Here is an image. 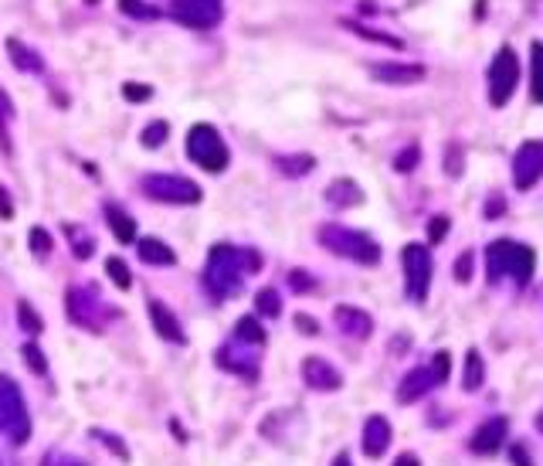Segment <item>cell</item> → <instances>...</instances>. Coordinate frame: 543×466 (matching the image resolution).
I'll use <instances>...</instances> for the list:
<instances>
[{
  "mask_svg": "<svg viewBox=\"0 0 543 466\" xmlns=\"http://www.w3.org/2000/svg\"><path fill=\"white\" fill-rule=\"evenodd\" d=\"M262 269V255L255 249H235V245H214L204 262V290L218 300H231L245 290V280Z\"/></svg>",
  "mask_w": 543,
  "mask_h": 466,
  "instance_id": "6da1fadb",
  "label": "cell"
},
{
  "mask_svg": "<svg viewBox=\"0 0 543 466\" xmlns=\"http://www.w3.org/2000/svg\"><path fill=\"white\" fill-rule=\"evenodd\" d=\"M537 269V255L529 245L513 239H496L486 249V280L489 283H502L510 280L516 286H527Z\"/></svg>",
  "mask_w": 543,
  "mask_h": 466,
  "instance_id": "7a4b0ae2",
  "label": "cell"
},
{
  "mask_svg": "<svg viewBox=\"0 0 543 466\" xmlns=\"http://www.w3.org/2000/svg\"><path fill=\"white\" fill-rule=\"evenodd\" d=\"M65 313H69L71 324L89 330V334H102L109 327V320L119 317V310L102 300L96 286H71L65 293Z\"/></svg>",
  "mask_w": 543,
  "mask_h": 466,
  "instance_id": "3957f363",
  "label": "cell"
},
{
  "mask_svg": "<svg viewBox=\"0 0 543 466\" xmlns=\"http://www.w3.org/2000/svg\"><path fill=\"white\" fill-rule=\"evenodd\" d=\"M316 239L323 242V249H330L333 255H343L350 262H360V266H377L380 262V245H377L367 232L347 225H323L316 232Z\"/></svg>",
  "mask_w": 543,
  "mask_h": 466,
  "instance_id": "277c9868",
  "label": "cell"
},
{
  "mask_svg": "<svg viewBox=\"0 0 543 466\" xmlns=\"http://www.w3.org/2000/svg\"><path fill=\"white\" fill-rule=\"evenodd\" d=\"M0 433L11 439L14 446L31 439L28 402H24L21 388L14 385V378H7V375H0Z\"/></svg>",
  "mask_w": 543,
  "mask_h": 466,
  "instance_id": "5b68a950",
  "label": "cell"
},
{
  "mask_svg": "<svg viewBox=\"0 0 543 466\" xmlns=\"http://www.w3.org/2000/svg\"><path fill=\"white\" fill-rule=\"evenodd\" d=\"M187 157L194 160L197 167L211 170V174H221L228 167V160H231L228 143L221 140L218 127H211V123L191 127V133H187Z\"/></svg>",
  "mask_w": 543,
  "mask_h": 466,
  "instance_id": "8992f818",
  "label": "cell"
},
{
  "mask_svg": "<svg viewBox=\"0 0 543 466\" xmlns=\"http://www.w3.org/2000/svg\"><path fill=\"white\" fill-rule=\"evenodd\" d=\"M140 191L146 198L164 201V204H197L204 198L201 184L191 181V177H181V174H143Z\"/></svg>",
  "mask_w": 543,
  "mask_h": 466,
  "instance_id": "52a82bcc",
  "label": "cell"
},
{
  "mask_svg": "<svg viewBox=\"0 0 543 466\" xmlns=\"http://www.w3.org/2000/svg\"><path fill=\"white\" fill-rule=\"evenodd\" d=\"M401 266H404V290L415 303H425L428 300V290H432V252L428 245L421 242H407L401 252Z\"/></svg>",
  "mask_w": 543,
  "mask_h": 466,
  "instance_id": "ba28073f",
  "label": "cell"
},
{
  "mask_svg": "<svg viewBox=\"0 0 543 466\" xmlns=\"http://www.w3.org/2000/svg\"><path fill=\"white\" fill-rule=\"evenodd\" d=\"M516 82H520V58L510 44H502L496 58L489 62V102L502 109L506 102L513 100L516 92Z\"/></svg>",
  "mask_w": 543,
  "mask_h": 466,
  "instance_id": "9c48e42d",
  "label": "cell"
},
{
  "mask_svg": "<svg viewBox=\"0 0 543 466\" xmlns=\"http://www.w3.org/2000/svg\"><path fill=\"white\" fill-rule=\"evenodd\" d=\"M170 14L177 17L181 24H187V28L208 31L214 28V24H221L224 7H221V0H173Z\"/></svg>",
  "mask_w": 543,
  "mask_h": 466,
  "instance_id": "30bf717a",
  "label": "cell"
},
{
  "mask_svg": "<svg viewBox=\"0 0 543 466\" xmlns=\"http://www.w3.org/2000/svg\"><path fill=\"white\" fill-rule=\"evenodd\" d=\"M543 177V143L527 140L513 157V184L516 191H529Z\"/></svg>",
  "mask_w": 543,
  "mask_h": 466,
  "instance_id": "8fae6325",
  "label": "cell"
},
{
  "mask_svg": "<svg viewBox=\"0 0 543 466\" xmlns=\"http://www.w3.org/2000/svg\"><path fill=\"white\" fill-rule=\"evenodd\" d=\"M370 75L384 85H415L425 79V65H415V62H380V65H370Z\"/></svg>",
  "mask_w": 543,
  "mask_h": 466,
  "instance_id": "7c38bea8",
  "label": "cell"
},
{
  "mask_svg": "<svg viewBox=\"0 0 543 466\" xmlns=\"http://www.w3.org/2000/svg\"><path fill=\"white\" fill-rule=\"evenodd\" d=\"M303 378H306V385L316 388V392H336V388L343 385V375H340L330 361H323V357H306V361H303Z\"/></svg>",
  "mask_w": 543,
  "mask_h": 466,
  "instance_id": "4fadbf2b",
  "label": "cell"
},
{
  "mask_svg": "<svg viewBox=\"0 0 543 466\" xmlns=\"http://www.w3.org/2000/svg\"><path fill=\"white\" fill-rule=\"evenodd\" d=\"M506 433H510V423L502 419V415H496V419H486V423L479 425L473 433V452H479V456H489V452H496L506 442Z\"/></svg>",
  "mask_w": 543,
  "mask_h": 466,
  "instance_id": "5bb4252c",
  "label": "cell"
},
{
  "mask_svg": "<svg viewBox=\"0 0 543 466\" xmlns=\"http://www.w3.org/2000/svg\"><path fill=\"white\" fill-rule=\"evenodd\" d=\"M333 320H336V327L353 340H367L370 338V330H374V317L367 310H360V307H336Z\"/></svg>",
  "mask_w": 543,
  "mask_h": 466,
  "instance_id": "9a60e30c",
  "label": "cell"
},
{
  "mask_svg": "<svg viewBox=\"0 0 543 466\" xmlns=\"http://www.w3.org/2000/svg\"><path fill=\"white\" fill-rule=\"evenodd\" d=\"M435 385L438 382H435L432 367H415V371H407L401 378V385H398V402H401V405H411V402L428 395Z\"/></svg>",
  "mask_w": 543,
  "mask_h": 466,
  "instance_id": "2e32d148",
  "label": "cell"
},
{
  "mask_svg": "<svg viewBox=\"0 0 543 466\" xmlns=\"http://www.w3.org/2000/svg\"><path fill=\"white\" fill-rule=\"evenodd\" d=\"M150 320H154V330L160 334L164 340H173V344H183L187 340V334H183L181 320L173 317V310H170L164 300H150Z\"/></svg>",
  "mask_w": 543,
  "mask_h": 466,
  "instance_id": "e0dca14e",
  "label": "cell"
},
{
  "mask_svg": "<svg viewBox=\"0 0 543 466\" xmlns=\"http://www.w3.org/2000/svg\"><path fill=\"white\" fill-rule=\"evenodd\" d=\"M390 446V423L384 415H370L367 423H363V452L367 456H384Z\"/></svg>",
  "mask_w": 543,
  "mask_h": 466,
  "instance_id": "ac0fdd59",
  "label": "cell"
},
{
  "mask_svg": "<svg viewBox=\"0 0 543 466\" xmlns=\"http://www.w3.org/2000/svg\"><path fill=\"white\" fill-rule=\"evenodd\" d=\"M326 201L333 204V208H353V204H360L363 201V191L357 181H350V177H340L326 187Z\"/></svg>",
  "mask_w": 543,
  "mask_h": 466,
  "instance_id": "d6986e66",
  "label": "cell"
},
{
  "mask_svg": "<svg viewBox=\"0 0 543 466\" xmlns=\"http://www.w3.org/2000/svg\"><path fill=\"white\" fill-rule=\"evenodd\" d=\"M106 222H109L112 235L123 242V245H129V242H136V222H133V214L126 212V208H119V204H106Z\"/></svg>",
  "mask_w": 543,
  "mask_h": 466,
  "instance_id": "ffe728a7",
  "label": "cell"
},
{
  "mask_svg": "<svg viewBox=\"0 0 543 466\" xmlns=\"http://www.w3.org/2000/svg\"><path fill=\"white\" fill-rule=\"evenodd\" d=\"M7 55H11V62H14V69L21 71H44V58L34 52V48H28V44L21 42V38H7Z\"/></svg>",
  "mask_w": 543,
  "mask_h": 466,
  "instance_id": "44dd1931",
  "label": "cell"
},
{
  "mask_svg": "<svg viewBox=\"0 0 543 466\" xmlns=\"http://www.w3.org/2000/svg\"><path fill=\"white\" fill-rule=\"evenodd\" d=\"M140 259L146 266H173V262H177V252L160 239H140Z\"/></svg>",
  "mask_w": 543,
  "mask_h": 466,
  "instance_id": "7402d4cb",
  "label": "cell"
},
{
  "mask_svg": "<svg viewBox=\"0 0 543 466\" xmlns=\"http://www.w3.org/2000/svg\"><path fill=\"white\" fill-rule=\"evenodd\" d=\"M272 164H276V167H279V174H286V177H306L309 170L316 167V157L289 154V157H276Z\"/></svg>",
  "mask_w": 543,
  "mask_h": 466,
  "instance_id": "603a6c76",
  "label": "cell"
},
{
  "mask_svg": "<svg viewBox=\"0 0 543 466\" xmlns=\"http://www.w3.org/2000/svg\"><path fill=\"white\" fill-rule=\"evenodd\" d=\"M529 92L537 102H543V42L529 44Z\"/></svg>",
  "mask_w": 543,
  "mask_h": 466,
  "instance_id": "cb8c5ba5",
  "label": "cell"
},
{
  "mask_svg": "<svg viewBox=\"0 0 543 466\" xmlns=\"http://www.w3.org/2000/svg\"><path fill=\"white\" fill-rule=\"evenodd\" d=\"M482 375H486V367H482V354L475 351H469L465 354V371H462V388L465 392H479L482 388Z\"/></svg>",
  "mask_w": 543,
  "mask_h": 466,
  "instance_id": "d4e9b609",
  "label": "cell"
},
{
  "mask_svg": "<svg viewBox=\"0 0 543 466\" xmlns=\"http://www.w3.org/2000/svg\"><path fill=\"white\" fill-rule=\"evenodd\" d=\"M235 344H248V347H262L265 344V330L255 317H241L235 324Z\"/></svg>",
  "mask_w": 543,
  "mask_h": 466,
  "instance_id": "484cf974",
  "label": "cell"
},
{
  "mask_svg": "<svg viewBox=\"0 0 543 466\" xmlns=\"http://www.w3.org/2000/svg\"><path fill=\"white\" fill-rule=\"evenodd\" d=\"M14 102L0 89V150L11 154V123H14Z\"/></svg>",
  "mask_w": 543,
  "mask_h": 466,
  "instance_id": "4316f807",
  "label": "cell"
},
{
  "mask_svg": "<svg viewBox=\"0 0 543 466\" xmlns=\"http://www.w3.org/2000/svg\"><path fill=\"white\" fill-rule=\"evenodd\" d=\"M65 235H69L71 249H75V255H79V259H92V252H96V242H92V235H89L85 228L65 222Z\"/></svg>",
  "mask_w": 543,
  "mask_h": 466,
  "instance_id": "83f0119b",
  "label": "cell"
},
{
  "mask_svg": "<svg viewBox=\"0 0 543 466\" xmlns=\"http://www.w3.org/2000/svg\"><path fill=\"white\" fill-rule=\"evenodd\" d=\"M343 28H350L353 34H360V38H367V42L388 44V48H394V52H401V48H404L401 38H390V34H380V31L367 28V24H360V21H343Z\"/></svg>",
  "mask_w": 543,
  "mask_h": 466,
  "instance_id": "f1b7e54d",
  "label": "cell"
},
{
  "mask_svg": "<svg viewBox=\"0 0 543 466\" xmlns=\"http://www.w3.org/2000/svg\"><path fill=\"white\" fill-rule=\"evenodd\" d=\"M17 324H21V330H28L31 338H38V334L44 330V320L31 310L28 300H17Z\"/></svg>",
  "mask_w": 543,
  "mask_h": 466,
  "instance_id": "f546056e",
  "label": "cell"
},
{
  "mask_svg": "<svg viewBox=\"0 0 543 466\" xmlns=\"http://www.w3.org/2000/svg\"><path fill=\"white\" fill-rule=\"evenodd\" d=\"M119 11L136 17V21H156V17H160V7L146 4V0H119Z\"/></svg>",
  "mask_w": 543,
  "mask_h": 466,
  "instance_id": "4dcf8cb0",
  "label": "cell"
},
{
  "mask_svg": "<svg viewBox=\"0 0 543 466\" xmlns=\"http://www.w3.org/2000/svg\"><path fill=\"white\" fill-rule=\"evenodd\" d=\"M255 307H258V313H262V317H279V313H282L279 290H272V286L258 290V297H255Z\"/></svg>",
  "mask_w": 543,
  "mask_h": 466,
  "instance_id": "1f68e13d",
  "label": "cell"
},
{
  "mask_svg": "<svg viewBox=\"0 0 543 466\" xmlns=\"http://www.w3.org/2000/svg\"><path fill=\"white\" fill-rule=\"evenodd\" d=\"M106 272H109V280L119 286V290H129V286H133V272H129V266H126L119 255H109V259H106Z\"/></svg>",
  "mask_w": 543,
  "mask_h": 466,
  "instance_id": "d6a6232c",
  "label": "cell"
},
{
  "mask_svg": "<svg viewBox=\"0 0 543 466\" xmlns=\"http://www.w3.org/2000/svg\"><path fill=\"white\" fill-rule=\"evenodd\" d=\"M170 137V127L167 123H164V119H154V123H150V127L143 129V147H146V150H156V147H164V140H167Z\"/></svg>",
  "mask_w": 543,
  "mask_h": 466,
  "instance_id": "836d02e7",
  "label": "cell"
},
{
  "mask_svg": "<svg viewBox=\"0 0 543 466\" xmlns=\"http://www.w3.org/2000/svg\"><path fill=\"white\" fill-rule=\"evenodd\" d=\"M418 160H421V147L411 143V147H404L401 154L394 157V170H398V174H411V170L418 167Z\"/></svg>",
  "mask_w": 543,
  "mask_h": 466,
  "instance_id": "e575fe53",
  "label": "cell"
},
{
  "mask_svg": "<svg viewBox=\"0 0 543 466\" xmlns=\"http://www.w3.org/2000/svg\"><path fill=\"white\" fill-rule=\"evenodd\" d=\"M462 170H465V150H462L459 143H448V150H445V174H448V177H459Z\"/></svg>",
  "mask_w": 543,
  "mask_h": 466,
  "instance_id": "d590c367",
  "label": "cell"
},
{
  "mask_svg": "<svg viewBox=\"0 0 543 466\" xmlns=\"http://www.w3.org/2000/svg\"><path fill=\"white\" fill-rule=\"evenodd\" d=\"M28 242H31V252L38 255V259H48L51 255V235L44 232V228H31V235H28Z\"/></svg>",
  "mask_w": 543,
  "mask_h": 466,
  "instance_id": "8d00e7d4",
  "label": "cell"
},
{
  "mask_svg": "<svg viewBox=\"0 0 543 466\" xmlns=\"http://www.w3.org/2000/svg\"><path fill=\"white\" fill-rule=\"evenodd\" d=\"M21 354H24V365H28L34 375H44V371H48V361H44L42 347H38L34 340H31V344H24V347H21Z\"/></svg>",
  "mask_w": 543,
  "mask_h": 466,
  "instance_id": "74e56055",
  "label": "cell"
},
{
  "mask_svg": "<svg viewBox=\"0 0 543 466\" xmlns=\"http://www.w3.org/2000/svg\"><path fill=\"white\" fill-rule=\"evenodd\" d=\"M92 436H96L102 446H109V450L116 452L119 460H129V446H126V442H119V436H112V433H106V429H92Z\"/></svg>",
  "mask_w": 543,
  "mask_h": 466,
  "instance_id": "f35d334b",
  "label": "cell"
},
{
  "mask_svg": "<svg viewBox=\"0 0 543 466\" xmlns=\"http://www.w3.org/2000/svg\"><path fill=\"white\" fill-rule=\"evenodd\" d=\"M123 96H126V102H146L150 96H154V85L126 82V85H123Z\"/></svg>",
  "mask_w": 543,
  "mask_h": 466,
  "instance_id": "ab89813d",
  "label": "cell"
},
{
  "mask_svg": "<svg viewBox=\"0 0 543 466\" xmlns=\"http://www.w3.org/2000/svg\"><path fill=\"white\" fill-rule=\"evenodd\" d=\"M289 286H293L295 293H309V290H316V280L309 276L306 269H293L289 272Z\"/></svg>",
  "mask_w": 543,
  "mask_h": 466,
  "instance_id": "60d3db41",
  "label": "cell"
},
{
  "mask_svg": "<svg viewBox=\"0 0 543 466\" xmlns=\"http://www.w3.org/2000/svg\"><path fill=\"white\" fill-rule=\"evenodd\" d=\"M428 367H432L435 382H438V385L445 382V378H448V371H452V357H448V351H438V354H435V361H432V365H428Z\"/></svg>",
  "mask_w": 543,
  "mask_h": 466,
  "instance_id": "b9f144b4",
  "label": "cell"
},
{
  "mask_svg": "<svg viewBox=\"0 0 543 466\" xmlns=\"http://www.w3.org/2000/svg\"><path fill=\"white\" fill-rule=\"evenodd\" d=\"M42 466H85V460L69 456V452H48V456L42 460Z\"/></svg>",
  "mask_w": 543,
  "mask_h": 466,
  "instance_id": "7bdbcfd3",
  "label": "cell"
},
{
  "mask_svg": "<svg viewBox=\"0 0 543 466\" xmlns=\"http://www.w3.org/2000/svg\"><path fill=\"white\" fill-rule=\"evenodd\" d=\"M455 280H459V283H469V280H473V252H462L459 259H455Z\"/></svg>",
  "mask_w": 543,
  "mask_h": 466,
  "instance_id": "ee69618b",
  "label": "cell"
},
{
  "mask_svg": "<svg viewBox=\"0 0 543 466\" xmlns=\"http://www.w3.org/2000/svg\"><path fill=\"white\" fill-rule=\"evenodd\" d=\"M448 235V218L445 214H435L428 222V242H442Z\"/></svg>",
  "mask_w": 543,
  "mask_h": 466,
  "instance_id": "f6af8a7d",
  "label": "cell"
},
{
  "mask_svg": "<svg viewBox=\"0 0 543 466\" xmlns=\"http://www.w3.org/2000/svg\"><path fill=\"white\" fill-rule=\"evenodd\" d=\"M0 218H4V222H11V218H14V204H11V191H7L4 184H0Z\"/></svg>",
  "mask_w": 543,
  "mask_h": 466,
  "instance_id": "bcb514c9",
  "label": "cell"
},
{
  "mask_svg": "<svg viewBox=\"0 0 543 466\" xmlns=\"http://www.w3.org/2000/svg\"><path fill=\"white\" fill-rule=\"evenodd\" d=\"M295 327H299L303 334H320V324H316L313 317H306V313H295Z\"/></svg>",
  "mask_w": 543,
  "mask_h": 466,
  "instance_id": "7dc6e473",
  "label": "cell"
},
{
  "mask_svg": "<svg viewBox=\"0 0 543 466\" xmlns=\"http://www.w3.org/2000/svg\"><path fill=\"white\" fill-rule=\"evenodd\" d=\"M502 208H506V204H502V198H500V195H496V198H492V201H486V218H500Z\"/></svg>",
  "mask_w": 543,
  "mask_h": 466,
  "instance_id": "c3c4849f",
  "label": "cell"
},
{
  "mask_svg": "<svg viewBox=\"0 0 543 466\" xmlns=\"http://www.w3.org/2000/svg\"><path fill=\"white\" fill-rule=\"evenodd\" d=\"M510 456H513L516 466H533V460H529V452L523 450V446H513V452H510Z\"/></svg>",
  "mask_w": 543,
  "mask_h": 466,
  "instance_id": "681fc988",
  "label": "cell"
},
{
  "mask_svg": "<svg viewBox=\"0 0 543 466\" xmlns=\"http://www.w3.org/2000/svg\"><path fill=\"white\" fill-rule=\"evenodd\" d=\"M394 466H421V463H418V456H415V452H401V456L394 460Z\"/></svg>",
  "mask_w": 543,
  "mask_h": 466,
  "instance_id": "f907efd6",
  "label": "cell"
},
{
  "mask_svg": "<svg viewBox=\"0 0 543 466\" xmlns=\"http://www.w3.org/2000/svg\"><path fill=\"white\" fill-rule=\"evenodd\" d=\"M333 466H353V463H350V456H347V452H340V456H336V460H333Z\"/></svg>",
  "mask_w": 543,
  "mask_h": 466,
  "instance_id": "816d5d0a",
  "label": "cell"
},
{
  "mask_svg": "<svg viewBox=\"0 0 543 466\" xmlns=\"http://www.w3.org/2000/svg\"><path fill=\"white\" fill-rule=\"evenodd\" d=\"M537 429H540V433H543V412H540V415H537Z\"/></svg>",
  "mask_w": 543,
  "mask_h": 466,
  "instance_id": "f5cc1de1",
  "label": "cell"
}]
</instances>
